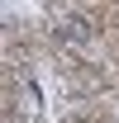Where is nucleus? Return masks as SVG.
I'll return each mask as SVG.
<instances>
[{
    "label": "nucleus",
    "instance_id": "nucleus-1",
    "mask_svg": "<svg viewBox=\"0 0 119 123\" xmlns=\"http://www.w3.org/2000/svg\"><path fill=\"white\" fill-rule=\"evenodd\" d=\"M57 38L62 43H86L90 38V19H67V24L57 29Z\"/></svg>",
    "mask_w": 119,
    "mask_h": 123
}]
</instances>
